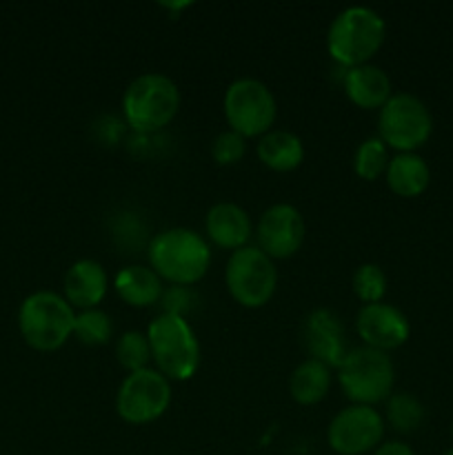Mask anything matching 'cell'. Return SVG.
Segmentation results:
<instances>
[{"label": "cell", "mask_w": 453, "mask_h": 455, "mask_svg": "<svg viewBox=\"0 0 453 455\" xmlns=\"http://www.w3.org/2000/svg\"><path fill=\"white\" fill-rule=\"evenodd\" d=\"M444 455H453V449H449V451H447V453H444Z\"/></svg>", "instance_id": "30"}, {"label": "cell", "mask_w": 453, "mask_h": 455, "mask_svg": "<svg viewBox=\"0 0 453 455\" xmlns=\"http://www.w3.org/2000/svg\"><path fill=\"white\" fill-rule=\"evenodd\" d=\"M351 287H354V293L358 296V300H362L364 305H376V302L385 300L389 280H386L385 269L380 265H376V262H364V265H360L355 269Z\"/></svg>", "instance_id": "26"}, {"label": "cell", "mask_w": 453, "mask_h": 455, "mask_svg": "<svg viewBox=\"0 0 453 455\" xmlns=\"http://www.w3.org/2000/svg\"><path fill=\"white\" fill-rule=\"evenodd\" d=\"M109 291V278H107L105 267L93 258H83L76 260L67 269L65 280H62V296L74 309L87 311L98 309Z\"/></svg>", "instance_id": "15"}, {"label": "cell", "mask_w": 453, "mask_h": 455, "mask_svg": "<svg viewBox=\"0 0 453 455\" xmlns=\"http://www.w3.org/2000/svg\"><path fill=\"white\" fill-rule=\"evenodd\" d=\"M222 109L231 132L242 138H262L274 129L278 118L274 92L258 78L234 80L225 92Z\"/></svg>", "instance_id": "8"}, {"label": "cell", "mask_w": 453, "mask_h": 455, "mask_svg": "<svg viewBox=\"0 0 453 455\" xmlns=\"http://www.w3.org/2000/svg\"><path fill=\"white\" fill-rule=\"evenodd\" d=\"M386 422L376 407L349 404L327 427V444L338 455H367L385 443Z\"/></svg>", "instance_id": "11"}, {"label": "cell", "mask_w": 453, "mask_h": 455, "mask_svg": "<svg viewBox=\"0 0 453 455\" xmlns=\"http://www.w3.org/2000/svg\"><path fill=\"white\" fill-rule=\"evenodd\" d=\"M229 296L244 309H260L278 289L275 262L258 244H247L229 256L225 271Z\"/></svg>", "instance_id": "9"}, {"label": "cell", "mask_w": 453, "mask_h": 455, "mask_svg": "<svg viewBox=\"0 0 453 455\" xmlns=\"http://www.w3.org/2000/svg\"><path fill=\"white\" fill-rule=\"evenodd\" d=\"M253 231H256L258 247L271 260H284L300 251L306 227L298 207L289 203H275L262 213Z\"/></svg>", "instance_id": "12"}, {"label": "cell", "mask_w": 453, "mask_h": 455, "mask_svg": "<svg viewBox=\"0 0 453 455\" xmlns=\"http://www.w3.org/2000/svg\"><path fill=\"white\" fill-rule=\"evenodd\" d=\"M386 40V22L376 9L354 4L338 13L327 31V52L345 69L371 62Z\"/></svg>", "instance_id": "3"}, {"label": "cell", "mask_w": 453, "mask_h": 455, "mask_svg": "<svg viewBox=\"0 0 453 455\" xmlns=\"http://www.w3.org/2000/svg\"><path fill=\"white\" fill-rule=\"evenodd\" d=\"M355 331L364 347L389 354V351L407 345L409 336H411V324L398 307L389 305V302H376V305H362V309L358 311Z\"/></svg>", "instance_id": "13"}, {"label": "cell", "mask_w": 453, "mask_h": 455, "mask_svg": "<svg viewBox=\"0 0 453 455\" xmlns=\"http://www.w3.org/2000/svg\"><path fill=\"white\" fill-rule=\"evenodd\" d=\"M385 176L389 189L400 198H417L431 185V169L420 154H395Z\"/></svg>", "instance_id": "20"}, {"label": "cell", "mask_w": 453, "mask_h": 455, "mask_svg": "<svg viewBox=\"0 0 453 455\" xmlns=\"http://www.w3.org/2000/svg\"><path fill=\"white\" fill-rule=\"evenodd\" d=\"M256 154L258 160L271 172L289 173L296 172L305 160V145L298 133L287 129H271L269 133L258 138Z\"/></svg>", "instance_id": "18"}, {"label": "cell", "mask_w": 453, "mask_h": 455, "mask_svg": "<svg viewBox=\"0 0 453 455\" xmlns=\"http://www.w3.org/2000/svg\"><path fill=\"white\" fill-rule=\"evenodd\" d=\"M151 363L169 382H187L200 367V342L189 320L176 314H160L147 329Z\"/></svg>", "instance_id": "4"}, {"label": "cell", "mask_w": 453, "mask_h": 455, "mask_svg": "<svg viewBox=\"0 0 453 455\" xmlns=\"http://www.w3.org/2000/svg\"><path fill=\"white\" fill-rule=\"evenodd\" d=\"M114 289L120 300L136 309L154 307L155 302H160L164 291L160 275L147 265H129L120 269L114 278Z\"/></svg>", "instance_id": "19"}, {"label": "cell", "mask_w": 453, "mask_h": 455, "mask_svg": "<svg viewBox=\"0 0 453 455\" xmlns=\"http://www.w3.org/2000/svg\"><path fill=\"white\" fill-rule=\"evenodd\" d=\"M331 382L333 373L329 364L306 358L305 363L293 369L291 378H289V394H291L293 403L302 404V407H314L327 398L331 391Z\"/></svg>", "instance_id": "21"}, {"label": "cell", "mask_w": 453, "mask_h": 455, "mask_svg": "<svg viewBox=\"0 0 453 455\" xmlns=\"http://www.w3.org/2000/svg\"><path fill=\"white\" fill-rule=\"evenodd\" d=\"M76 309L56 291H36L18 309V329L27 345L40 354H52L74 336Z\"/></svg>", "instance_id": "5"}, {"label": "cell", "mask_w": 453, "mask_h": 455, "mask_svg": "<svg viewBox=\"0 0 453 455\" xmlns=\"http://www.w3.org/2000/svg\"><path fill=\"white\" fill-rule=\"evenodd\" d=\"M342 89H345V96L358 109L364 111H380L386 105V100L393 96L391 78L382 67L373 65V62L345 69V74H342Z\"/></svg>", "instance_id": "17"}, {"label": "cell", "mask_w": 453, "mask_h": 455, "mask_svg": "<svg viewBox=\"0 0 453 455\" xmlns=\"http://www.w3.org/2000/svg\"><path fill=\"white\" fill-rule=\"evenodd\" d=\"M180 89L169 76L147 71L136 76L123 93V120L140 136L163 132L180 111Z\"/></svg>", "instance_id": "2"}, {"label": "cell", "mask_w": 453, "mask_h": 455, "mask_svg": "<svg viewBox=\"0 0 453 455\" xmlns=\"http://www.w3.org/2000/svg\"><path fill=\"white\" fill-rule=\"evenodd\" d=\"M385 422H389L391 429L398 434H413L425 422V404L416 395L404 394V391L391 394L386 400Z\"/></svg>", "instance_id": "22"}, {"label": "cell", "mask_w": 453, "mask_h": 455, "mask_svg": "<svg viewBox=\"0 0 453 455\" xmlns=\"http://www.w3.org/2000/svg\"><path fill=\"white\" fill-rule=\"evenodd\" d=\"M451 435H453V425H451Z\"/></svg>", "instance_id": "31"}, {"label": "cell", "mask_w": 453, "mask_h": 455, "mask_svg": "<svg viewBox=\"0 0 453 455\" xmlns=\"http://www.w3.org/2000/svg\"><path fill=\"white\" fill-rule=\"evenodd\" d=\"M244 154H247V138H242L240 133L225 129L213 138L211 156L220 167H234L244 158Z\"/></svg>", "instance_id": "27"}, {"label": "cell", "mask_w": 453, "mask_h": 455, "mask_svg": "<svg viewBox=\"0 0 453 455\" xmlns=\"http://www.w3.org/2000/svg\"><path fill=\"white\" fill-rule=\"evenodd\" d=\"M147 256L160 280L176 287L200 283L211 267V247L207 238L187 227H171L155 234L147 244Z\"/></svg>", "instance_id": "1"}, {"label": "cell", "mask_w": 453, "mask_h": 455, "mask_svg": "<svg viewBox=\"0 0 453 455\" xmlns=\"http://www.w3.org/2000/svg\"><path fill=\"white\" fill-rule=\"evenodd\" d=\"M389 147L380 140L378 136L367 138L358 145L354 156V169L358 173V178L362 180L373 182L378 178H382L386 173V167H389Z\"/></svg>", "instance_id": "23"}, {"label": "cell", "mask_w": 453, "mask_h": 455, "mask_svg": "<svg viewBox=\"0 0 453 455\" xmlns=\"http://www.w3.org/2000/svg\"><path fill=\"white\" fill-rule=\"evenodd\" d=\"M171 398V382L155 367H147L127 373L120 382L115 394V413L127 425H151L167 413Z\"/></svg>", "instance_id": "10"}, {"label": "cell", "mask_w": 453, "mask_h": 455, "mask_svg": "<svg viewBox=\"0 0 453 455\" xmlns=\"http://www.w3.org/2000/svg\"><path fill=\"white\" fill-rule=\"evenodd\" d=\"M305 347L311 358L338 369V364L349 354L342 320L329 309L311 311L305 323Z\"/></svg>", "instance_id": "14"}, {"label": "cell", "mask_w": 453, "mask_h": 455, "mask_svg": "<svg viewBox=\"0 0 453 455\" xmlns=\"http://www.w3.org/2000/svg\"><path fill=\"white\" fill-rule=\"evenodd\" d=\"M433 133V116L422 98L393 93L378 111V138L398 154H416Z\"/></svg>", "instance_id": "7"}, {"label": "cell", "mask_w": 453, "mask_h": 455, "mask_svg": "<svg viewBox=\"0 0 453 455\" xmlns=\"http://www.w3.org/2000/svg\"><path fill=\"white\" fill-rule=\"evenodd\" d=\"M371 455H416L413 449L402 440H386Z\"/></svg>", "instance_id": "29"}, {"label": "cell", "mask_w": 453, "mask_h": 455, "mask_svg": "<svg viewBox=\"0 0 453 455\" xmlns=\"http://www.w3.org/2000/svg\"><path fill=\"white\" fill-rule=\"evenodd\" d=\"M336 376L342 394L351 400V404L376 407L386 403L393 394V360L389 358V354L371 347L362 345L358 349H349L345 360L338 364Z\"/></svg>", "instance_id": "6"}, {"label": "cell", "mask_w": 453, "mask_h": 455, "mask_svg": "<svg viewBox=\"0 0 453 455\" xmlns=\"http://www.w3.org/2000/svg\"><path fill=\"white\" fill-rule=\"evenodd\" d=\"M204 231L209 243L234 253L247 247L253 235V225L247 209L235 203H218L207 212Z\"/></svg>", "instance_id": "16"}, {"label": "cell", "mask_w": 453, "mask_h": 455, "mask_svg": "<svg viewBox=\"0 0 453 455\" xmlns=\"http://www.w3.org/2000/svg\"><path fill=\"white\" fill-rule=\"evenodd\" d=\"M195 293L191 287H167L163 291V298H160V305H163V314H176L187 318L191 309H194Z\"/></svg>", "instance_id": "28"}, {"label": "cell", "mask_w": 453, "mask_h": 455, "mask_svg": "<svg viewBox=\"0 0 453 455\" xmlns=\"http://www.w3.org/2000/svg\"><path fill=\"white\" fill-rule=\"evenodd\" d=\"M74 336L80 345L102 347L114 338V323L102 309H87L76 314Z\"/></svg>", "instance_id": "24"}, {"label": "cell", "mask_w": 453, "mask_h": 455, "mask_svg": "<svg viewBox=\"0 0 453 455\" xmlns=\"http://www.w3.org/2000/svg\"><path fill=\"white\" fill-rule=\"evenodd\" d=\"M115 360L127 373L147 369L151 363L149 338L142 331H124L115 342Z\"/></svg>", "instance_id": "25"}]
</instances>
